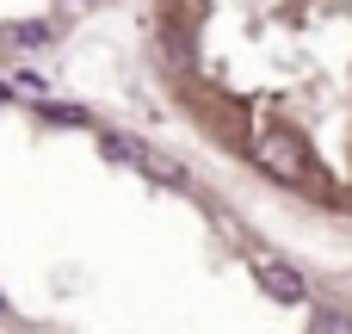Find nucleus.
Returning a JSON list of instances; mask_svg holds the SVG:
<instances>
[{
    "mask_svg": "<svg viewBox=\"0 0 352 334\" xmlns=\"http://www.w3.org/2000/svg\"><path fill=\"white\" fill-rule=\"evenodd\" d=\"M0 43H19V50H43V43H50V25H0Z\"/></svg>",
    "mask_w": 352,
    "mask_h": 334,
    "instance_id": "4",
    "label": "nucleus"
},
{
    "mask_svg": "<svg viewBox=\"0 0 352 334\" xmlns=\"http://www.w3.org/2000/svg\"><path fill=\"white\" fill-rule=\"evenodd\" d=\"M0 310H6V304H0Z\"/></svg>",
    "mask_w": 352,
    "mask_h": 334,
    "instance_id": "6",
    "label": "nucleus"
},
{
    "mask_svg": "<svg viewBox=\"0 0 352 334\" xmlns=\"http://www.w3.org/2000/svg\"><path fill=\"white\" fill-rule=\"evenodd\" d=\"M105 155L130 161V167H136V174H148V180H167V186H186V167H179V161H167L161 149H148V143H136V136H124V130H111V136H105Z\"/></svg>",
    "mask_w": 352,
    "mask_h": 334,
    "instance_id": "3",
    "label": "nucleus"
},
{
    "mask_svg": "<svg viewBox=\"0 0 352 334\" xmlns=\"http://www.w3.org/2000/svg\"><path fill=\"white\" fill-rule=\"evenodd\" d=\"M248 273L260 279V291H266L272 304H303V298H309L303 273H297L285 254H272V248H254V254H248Z\"/></svg>",
    "mask_w": 352,
    "mask_h": 334,
    "instance_id": "2",
    "label": "nucleus"
},
{
    "mask_svg": "<svg viewBox=\"0 0 352 334\" xmlns=\"http://www.w3.org/2000/svg\"><path fill=\"white\" fill-rule=\"evenodd\" d=\"M254 167L272 174V180H285V186H303L309 180V149L291 130H266V136H254Z\"/></svg>",
    "mask_w": 352,
    "mask_h": 334,
    "instance_id": "1",
    "label": "nucleus"
},
{
    "mask_svg": "<svg viewBox=\"0 0 352 334\" xmlns=\"http://www.w3.org/2000/svg\"><path fill=\"white\" fill-rule=\"evenodd\" d=\"M0 99H6V81H0Z\"/></svg>",
    "mask_w": 352,
    "mask_h": 334,
    "instance_id": "5",
    "label": "nucleus"
}]
</instances>
